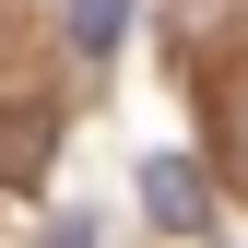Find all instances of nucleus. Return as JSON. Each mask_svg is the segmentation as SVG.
Segmentation results:
<instances>
[{"label":"nucleus","mask_w":248,"mask_h":248,"mask_svg":"<svg viewBox=\"0 0 248 248\" xmlns=\"http://www.w3.org/2000/svg\"><path fill=\"white\" fill-rule=\"evenodd\" d=\"M142 201H154V225H177V236H201V213H213V189H201L189 154H154V166H142Z\"/></svg>","instance_id":"obj_1"},{"label":"nucleus","mask_w":248,"mask_h":248,"mask_svg":"<svg viewBox=\"0 0 248 248\" xmlns=\"http://www.w3.org/2000/svg\"><path fill=\"white\" fill-rule=\"evenodd\" d=\"M118 24H130V0H71V47H83V59H107Z\"/></svg>","instance_id":"obj_2"},{"label":"nucleus","mask_w":248,"mask_h":248,"mask_svg":"<svg viewBox=\"0 0 248 248\" xmlns=\"http://www.w3.org/2000/svg\"><path fill=\"white\" fill-rule=\"evenodd\" d=\"M47 248H95V236H83V225H47Z\"/></svg>","instance_id":"obj_3"}]
</instances>
